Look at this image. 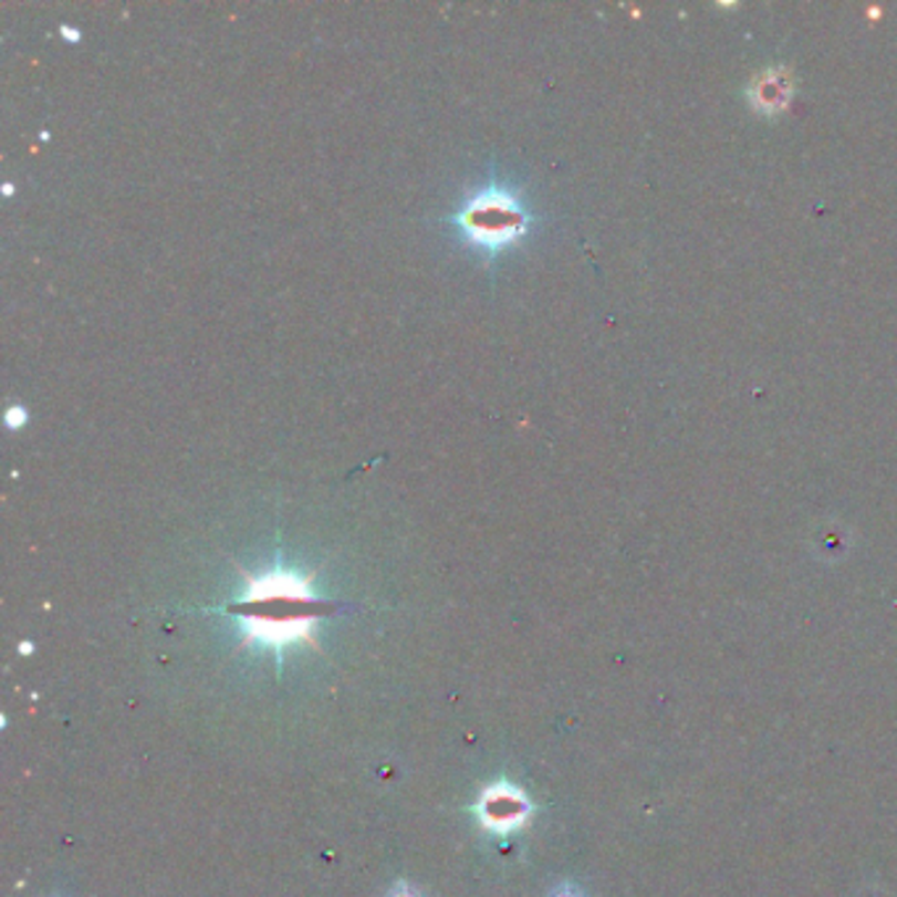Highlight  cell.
Segmentation results:
<instances>
[{
  "label": "cell",
  "instance_id": "1",
  "mask_svg": "<svg viewBox=\"0 0 897 897\" xmlns=\"http://www.w3.org/2000/svg\"><path fill=\"white\" fill-rule=\"evenodd\" d=\"M246 576V595L225 608V614L240 618L242 645H263L280 650L292 643L316 645L314 629L324 616L335 614V603L314 593V574L301 576L288 569Z\"/></svg>",
  "mask_w": 897,
  "mask_h": 897
},
{
  "label": "cell",
  "instance_id": "2",
  "mask_svg": "<svg viewBox=\"0 0 897 897\" xmlns=\"http://www.w3.org/2000/svg\"><path fill=\"white\" fill-rule=\"evenodd\" d=\"M453 221L471 246L496 255L498 250L524 238L526 227H530V213L513 192L487 187L456 213Z\"/></svg>",
  "mask_w": 897,
  "mask_h": 897
},
{
  "label": "cell",
  "instance_id": "3",
  "mask_svg": "<svg viewBox=\"0 0 897 897\" xmlns=\"http://www.w3.org/2000/svg\"><path fill=\"white\" fill-rule=\"evenodd\" d=\"M474 813L484 830L505 834L526 824V818H530V801H526L524 792L513 788V784L498 782L490 784V788L482 792Z\"/></svg>",
  "mask_w": 897,
  "mask_h": 897
},
{
  "label": "cell",
  "instance_id": "4",
  "mask_svg": "<svg viewBox=\"0 0 897 897\" xmlns=\"http://www.w3.org/2000/svg\"><path fill=\"white\" fill-rule=\"evenodd\" d=\"M6 424H9V429H19L27 424V411L22 406H11L9 411H6Z\"/></svg>",
  "mask_w": 897,
  "mask_h": 897
},
{
  "label": "cell",
  "instance_id": "5",
  "mask_svg": "<svg viewBox=\"0 0 897 897\" xmlns=\"http://www.w3.org/2000/svg\"><path fill=\"white\" fill-rule=\"evenodd\" d=\"M387 897H421V893L419 889H414L411 885H406V882H400V885L393 887V893H389Z\"/></svg>",
  "mask_w": 897,
  "mask_h": 897
},
{
  "label": "cell",
  "instance_id": "6",
  "mask_svg": "<svg viewBox=\"0 0 897 897\" xmlns=\"http://www.w3.org/2000/svg\"><path fill=\"white\" fill-rule=\"evenodd\" d=\"M61 34H64L66 40H72V43H80V32L72 30V27H61Z\"/></svg>",
  "mask_w": 897,
  "mask_h": 897
}]
</instances>
